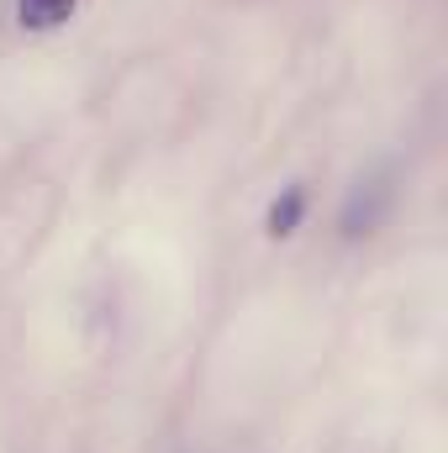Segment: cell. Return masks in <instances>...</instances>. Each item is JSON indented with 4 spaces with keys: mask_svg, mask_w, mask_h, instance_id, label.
<instances>
[{
    "mask_svg": "<svg viewBox=\"0 0 448 453\" xmlns=\"http://www.w3.org/2000/svg\"><path fill=\"white\" fill-rule=\"evenodd\" d=\"M301 217H306V190H301V185H285V196L269 206V232H274V237H290V232L301 226Z\"/></svg>",
    "mask_w": 448,
    "mask_h": 453,
    "instance_id": "obj_1",
    "label": "cell"
},
{
    "mask_svg": "<svg viewBox=\"0 0 448 453\" xmlns=\"http://www.w3.org/2000/svg\"><path fill=\"white\" fill-rule=\"evenodd\" d=\"M16 11H21V27L48 32V27H64L74 16V0H21Z\"/></svg>",
    "mask_w": 448,
    "mask_h": 453,
    "instance_id": "obj_2",
    "label": "cell"
}]
</instances>
